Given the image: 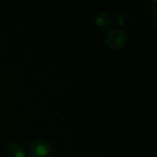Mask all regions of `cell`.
Wrapping results in <instances>:
<instances>
[{
  "label": "cell",
  "mask_w": 157,
  "mask_h": 157,
  "mask_svg": "<svg viewBox=\"0 0 157 157\" xmlns=\"http://www.w3.org/2000/svg\"><path fill=\"white\" fill-rule=\"evenodd\" d=\"M130 20H131V16L130 13L127 11H121L117 16V23L121 27L127 25L130 22Z\"/></svg>",
  "instance_id": "5"
},
{
  "label": "cell",
  "mask_w": 157,
  "mask_h": 157,
  "mask_svg": "<svg viewBox=\"0 0 157 157\" xmlns=\"http://www.w3.org/2000/svg\"><path fill=\"white\" fill-rule=\"evenodd\" d=\"M113 21H114L113 16L108 11H99L95 16L96 24L102 29L109 28L113 24Z\"/></svg>",
  "instance_id": "3"
},
{
  "label": "cell",
  "mask_w": 157,
  "mask_h": 157,
  "mask_svg": "<svg viewBox=\"0 0 157 157\" xmlns=\"http://www.w3.org/2000/svg\"><path fill=\"white\" fill-rule=\"evenodd\" d=\"M6 153L7 157H26L24 146L17 143H11L6 145Z\"/></svg>",
  "instance_id": "4"
},
{
  "label": "cell",
  "mask_w": 157,
  "mask_h": 157,
  "mask_svg": "<svg viewBox=\"0 0 157 157\" xmlns=\"http://www.w3.org/2000/svg\"><path fill=\"white\" fill-rule=\"evenodd\" d=\"M129 40L128 33L122 28H114L110 29L105 38L106 44L113 50H121L124 48Z\"/></svg>",
  "instance_id": "1"
},
{
  "label": "cell",
  "mask_w": 157,
  "mask_h": 157,
  "mask_svg": "<svg viewBox=\"0 0 157 157\" xmlns=\"http://www.w3.org/2000/svg\"><path fill=\"white\" fill-rule=\"evenodd\" d=\"M51 152L50 144L43 139L34 140L29 146V157H47Z\"/></svg>",
  "instance_id": "2"
}]
</instances>
